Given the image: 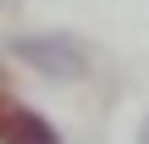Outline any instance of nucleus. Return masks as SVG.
I'll list each match as a JSON object with an SVG mask.
<instances>
[{
	"instance_id": "1",
	"label": "nucleus",
	"mask_w": 149,
	"mask_h": 144,
	"mask_svg": "<svg viewBox=\"0 0 149 144\" xmlns=\"http://www.w3.org/2000/svg\"><path fill=\"white\" fill-rule=\"evenodd\" d=\"M6 50H11L28 72H39V78H50V83H77V78H88V50H83L77 39H66V33H17Z\"/></svg>"
},
{
	"instance_id": "2",
	"label": "nucleus",
	"mask_w": 149,
	"mask_h": 144,
	"mask_svg": "<svg viewBox=\"0 0 149 144\" xmlns=\"http://www.w3.org/2000/svg\"><path fill=\"white\" fill-rule=\"evenodd\" d=\"M0 144H61V133L28 105H0Z\"/></svg>"
},
{
	"instance_id": "3",
	"label": "nucleus",
	"mask_w": 149,
	"mask_h": 144,
	"mask_svg": "<svg viewBox=\"0 0 149 144\" xmlns=\"http://www.w3.org/2000/svg\"><path fill=\"white\" fill-rule=\"evenodd\" d=\"M138 144H149V117H144V122H138Z\"/></svg>"
}]
</instances>
